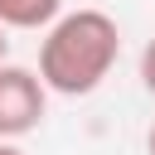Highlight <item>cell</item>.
I'll use <instances>...</instances> for the list:
<instances>
[{
  "mask_svg": "<svg viewBox=\"0 0 155 155\" xmlns=\"http://www.w3.org/2000/svg\"><path fill=\"white\" fill-rule=\"evenodd\" d=\"M121 58V29L107 10H68L44 24L39 82L58 97H87Z\"/></svg>",
  "mask_w": 155,
  "mask_h": 155,
  "instance_id": "obj_1",
  "label": "cell"
},
{
  "mask_svg": "<svg viewBox=\"0 0 155 155\" xmlns=\"http://www.w3.org/2000/svg\"><path fill=\"white\" fill-rule=\"evenodd\" d=\"M48 111V87L39 82L34 68L0 63V140H19L44 126Z\"/></svg>",
  "mask_w": 155,
  "mask_h": 155,
  "instance_id": "obj_2",
  "label": "cell"
},
{
  "mask_svg": "<svg viewBox=\"0 0 155 155\" xmlns=\"http://www.w3.org/2000/svg\"><path fill=\"white\" fill-rule=\"evenodd\" d=\"M53 15H63V0H0L5 29H44Z\"/></svg>",
  "mask_w": 155,
  "mask_h": 155,
  "instance_id": "obj_3",
  "label": "cell"
},
{
  "mask_svg": "<svg viewBox=\"0 0 155 155\" xmlns=\"http://www.w3.org/2000/svg\"><path fill=\"white\" fill-rule=\"evenodd\" d=\"M140 82H145V92L155 97V39H150L145 53H140Z\"/></svg>",
  "mask_w": 155,
  "mask_h": 155,
  "instance_id": "obj_4",
  "label": "cell"
},
{
  "mask_svg": "<svg viewBox=\"0 0 155 155\" xmlns=\"http://www.w3.org/2000/svg\"><path fill=\"white\" fill-rule=\"evenodd\" d=\"M5 58H10V29L0 24V63H5Z\"/></svg>",
  "mask_w": 155,
  "mask_h": 155,
  "instance_id": "obj_5",
  "label": "cell"
},
{
  "mask_svg": "<svg viewBox=\"0 0 155 155\" xmlns=\"http://www.w3.org/2000/svg\"><path fill=\"white\" fill-rule=\"evenodd\" d=\"M0 155H24V150H19L15 140H0Z\"/></svg>",
  "mask_w": 155,
  "mask_h": 155,
  "instance_id": "obj_6",
  "label": "cell"
},
{
  "mask_svg": "<svg viewBox=\"0 0 155 155\" xmlns=\"http://www.w3.org/2000/svg\"><path fill=\"white\" fill-rule=\"evenodd\" d=\"M145 150H150V155H155V126H150V136H145Z\"/></svg>",
  "mask_w": 155,
  "mask_h": 155,
  "instance_id": "obj_7",
  "label": "cell"
}]
</instances>
